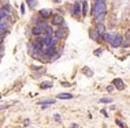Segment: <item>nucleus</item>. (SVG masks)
I'll return each mask as SVG.
<instances>
[{
  "instance_id": "nucleus-12",
  "label": "nucleus",
  "mask_w": 130,
  "mask_h": 128,
  "mask_svg": "<svg viewBox=\"0 0 130 128\" xmlns=\"http://www.w3.org/2000/svg\"><path fill=\"white\" fill-rule=\"evenodd\" d=\"M58 98L59 100H71L73 98V94H70V93H62V94H59V95H58Z\"/></svg>"
},
{
  "instance_id": "nucleus-22",
  "label": "nucleus",
  "mask_w": 130,
  "mask_h": 128,
  "mask_svg": "<svg viewBox=\"0 0 130 128\" xmlns=\"http://www.w3.org/2000/svg\"><path fill=\"white\" fill-rule=\"evenodd\" d=\"M6 16H7V15L4 14V11H3V10H0V21H3V19H6Z\"/></svg>"
},
{
  "instance_id": "nucleus-10",
  "label": "nucleus",
  "mask_w": 130,
  "mask_h": 128,
  "mask_svg": "<svg viewBox=\"0 0 130 128\" xmlns=\"http://www.w3.org/2000/svg\"><path fill=\"white\" fill-rule=\"evenodd\" d=\"M44 53L47 56H54V55H56L55 53V46H48V48H45V50H44Z\"/></svg>"
},
{
  "instance_id": "nucleus-26",
  "label": "nucleus",
  "mask_w": 130,
  "mask_h": 128,
  "mask_svg": "<svg viewBox=\"0 0 130 128\" xmlns=\"http://www.w3.org/2000/svg\"><path fill=\"white\" fill-rule=\"evenodd\" d=\"M21 12H22V14L25 12V4H22V6H21Z\"/></svg>"
},
{
  "instance_id": "nucleus-17",
  "label": "nucleus",
  "mask_w": 130,
  "mask_h": 128,
  "mask_svg": "<svg viewBox=\"0 0 130 128\" xmlns=\"http://www.w3.org/2000/svg\"><path fill=\"white\" fill-rule=\"evenodd\" d=\"M82 72H84L85 75H88V76H93V71L91 68H88V67H85V68L82 70Z\"/></svg>"
},
{
  "instance_id": "nucleus-21",
  "label": "nucleus",
  "mask_w": 130,
  "mask_h": 128,
  "mask_svg": "<svg viewBox=\"0 0 130 128\" xmlns=\"http://www.w3.org/2000/svg\"><path fill=\"white\" fill-rule=\"evenodd\" d=\"M55 102V100H45V101H42V102H40L42 105V104H44V105H49V104H54Z\"/></svg>"
},
{
  "instance_id": "nucleus-1",
  "label": "nucleus",
  "mask_w": 130,
  "mask_h": 128,
  "mask_svg": "<svg viewBox=\"0 0 130 128\" xmlns=\"http://www.w3.org/2000/svg\"><path fill=\"white\" fill-rule=\"evenodd\" d=\"M92 11H93V16H97V15H101V14H107V7H105V3L95 2Z\"/></svg>"
},
{
  "instance_id": "nucleus-15",
  "label": "nucleus",
  "mask_w": 130,
  "mask_h": 128,
  "mask_svg": "<svg viewBox=\"0 0 130 128\" xmlns=\"http://www.w3.org/2000/svg\"><path fill=\"white\" fill-rule=\"evenodd\" d=\"M104 18H105V14H101V15L95 16V21H96V23H103V19Z\"/></svg>"
},
{
  "instance_id": "nucleus-18",
  "label": "nucleus",
  "mask_w": 130,
  "mask_h": 128,
  "mask_svg": "<svg viewBox=\"0 0 130 128\" xmlns=\"http://www.w3.org/2000/svg\"><path fill=\"white\" fill-rule=\"evenodd\" d=\"M6 29H7V23L3 19V21H0V31H3V30H6Z\"/></svg>"
},
{
  "instance_id": "nucleus-5",
  "label": "nucleus",
  "mask_w": 130,
  "mask_h": 128,
  "mask_svg": "<svg viewBox=\"0 0 130 128\" xmlns=\"http://www.w3.org/2000/svg\"><path fill=\"white\" fill-rule=\"evenodd\" d=\"M89 37H91L93 41H99L101 36L97 33V30H96V29H91V30H89Z\"/></svg>"
},
{
  "instance_id": "nucleus-3",
  "label": "nucleus",
  "mask_w": 130,
  "mask_h": 128,
  "mask_svg": "<svg viewBox=\"0 0 130 128\" xmlns=\"http://www.w3.org/2000/svg\"><path fill=\"white\" fill-rule=\"evenodd\" d=\"M64 23V18L60 14H55L52 15V25L54 26H62Z\"/></svg>"
},
{
  "instance_id": "nucleus-2",
  "label": "nucleus",
  "mask_w": 130,
  "mask_h": 128,
  "mask_svg": "<svg viewBox=\"0 0 130 128\" xmlns=\"http://www.w3.org/2000/svg\"><path fill=\"white\" fill-rule=\"evenodd\" d=\"M122 44H123V37L121 34H115L114 40L111 41V46H112V48H119Z\"/></svg>"
},
{
  "instance_id": "nucleus-11",
  "label": "nucleus",
  "mask_w": 130,
  "mask_h": 128,
  "mask_svg": "<svg viewBox=\"0 0 130 128\" xmlns=\"http://www.w3.org/2000/svg\"><path fill=\"white\" fill-rule=\"evenodd\" d=\"M96 30H97V33L100 36H104L105 34V27L103 23H97V26H96Z\"/></svg>"
},
{
  "instance_id": "nucleus-19",
  "label": "nucleus",
  "mask_w": 130,
  "mask_h": 128,
  "mask_svg": "<svg viewBox=\"0 0 130 128\" xmlns=\"http://www.w3.org/2000/svg\"><path fill=\"white\" fill-rule=\"evenodd\" d=\"M28 4H29L30 8H34L36 4H37V2H36V0H28Z\"/></svg>"
},
{
  "instance_id": "nucleus-6",
  "label": "nucleus",
  "mask_w": 130,
  "mask_h": 128,
  "mask_svg": "<svg viewBox=\"0 0 130 128\" xmlns=\"http://www.w3.org/2000/svg\"><path fill=\"white\" fill-rule=\"evenodd\" d=\"M81 6H79V2H75L74 4H73V15H79L81 14Z\"/></svg>"
},
{
  "instance_id": "nucleus-30",
  "label": "nucleus",
  "mask_w": 130,
  "mask_h": 128,
  "mask_svg": "<svg viewBox=\"0 0 130 128\" xmlns=\"http://www.w3.org/2000/svg\"><path fill=\"white\" fill-rule=\"evenodd\" d=\"M2 42H3V37H0V45H2Z\"/></svg>"
},
{
  "instance_id": "nucleus-14",
  "label": "nucleus",
  "mask_w": 130,
  "mask_h": 128,
  "mask_svg": "<svg viewBox=\"0 0 130 128\" xmlns=\"http://www.w3.org/2000/svg\"><path fill=\"white\" fill-rule=\"evenodd\" d=\"M88 14V3L85 2H82V15H86Z\"/></svg>"
},
{
  "instance_id": "nucleus-4",
  "label": "nucleus",
  "mask_w": 130,
  "mask_h": 128,
  "mask_svg": "<svg viewBox=\"0 0 130 128\" xmlns=\"http://www.w3.org/2000/svg\"><path fill=\"white\" fill-rule=\"evenodd\" d=\"M112 85H114L118 90H123V89L126 87V86H125V83H123V80H122V79H119V78H116V79L112 80Z\"/></svg>"
},
{
  "instance_id": "nucleus-16",
  "label": "nucleus",
  "mask_w": 130,
  "mask_h": 128,
  "mask_svg": "<svg viewBox=\"0 0 130 128\" xmlns=\"http://www.w3.org/2000/svg\"><path fill=\"white\" fill-rule=\"evenodd\" d=\"M51 86H52V82H49V80H48V82H42L41 85H40L41 89H49Z\"/></svg>"
},
{
  "instance_id": "nucleus-29",
  "label": "nucleus",
  "mask_w": 130,
  "mask_h": 128,
  "mask_svg": "<svg viewBox=\"0 0 130 128\" xmlns=\"http://www.w3.org/2000/svg\"><path fill=\"white\" fill-rule=\"evenodd\" d=\"M62 0H54V3H60Z\"/></svg>"
},
{
  "instance_id": "nucleus-9",
  "label": "nucleus",
  "mask_w": 130,
  "mask_h": 128,
  "mask_svg": "<svg viewBox=\"0 0 130 128\" xmlns=\"http://www.w3.org/2000/svg\"><path fill=\"white\" fill-rule=\"evenodd\" d=\"M44 36L47 37V38H49V37H54V30H52L51 26H47V27L44 29Z\"/></svg>"
},
{
  "instance_id": "nucleus-13",
  "label": "nucleus",
  "mask_w": 130,
  "mask_h": 128,
  "mask_svg": "<svg viewBox=\"0 0 130 128\" xmlns=\"http://www.w3.org/2000/svg\"><path fill=\"white\" fill-rule=\"evenodd\" d=\"M2 10L4 11V14H6V15L11 14V6H10V4H4V7H3Z\"/></svg>"
},
{
  "instance_id": "nucleus-7",
  "label": "nucleus",
  "mask_w": 130,
  "mask_h": 128,
  "mask_svg": "<svg viewBox=\"0 0 130 128\" xmlns=\"http://www.w3.org/2000/svg\"><path fill=\"white\" fill-rule=\"evenodd\" d=\"M40 16H41L42 19H47V18H49V16H52V12H51V10H48V8H44V10H41V11H40Z\"/></svg>"
},
{
  "instance_id": "nucleus-24",
  "label": "nucleus",
  "mask_w": 130,
  "mask_h": 128,
  "mask_svg": "<svg viewBox=\"0 0 130 128\" xmlns=\"http://www.w3.org/2000/svg\"><path fill=\"white\" fill-rule=\"evenodd\" d=\"M116 124H118V125H119V127H122V128H125V124H123V123H122V121H121V120H116Z\"/></svg>"
},
{
  "instance_id": "nucleus-23",
  "label": "nucleus",
  "mask_w": 130,
  "mask_h": 128,
  "mask_svg": "<svg viewBox=\"0 0 130 128\" xmlns=\"http://www.w3.org/2000/svg\"><path fill=\"white\" fill-rule=\"evenodd\" d=\"M101 52H103L101 48H100V49H96V50H95V55H96V56H100V53H101Z\"/></svg>"
},
{
  "instance_id": "nucleus-8",
  "label": "nucleus",
  "mask_w": 130,
  "mask_h": 128,
  "mask_svg": "<svg viewBox=\"0 0 130 128\" xmlns=\"http://www.w3.org/2000/svg\"><path fill=\"white\" fill-rule=\"evenodd\" d=\"M64 36H66V31L63 29H58L56 31H54V37H55V38H58V40L64 38Z\"/></svg>"
},
{
  "instance_id": "nucleus-27",
  "label": "nucleus",
  "mask_w": 130,
  "mask_h": 128,
  "mask_svg": "<svg viewBox=\"0 0 130 128\" xmlns=\"http://www.w3.org/2000/svg\"><path fill=\"white\" fill-rule=\"evenodd\" d=\"M71 128H78V124H71Z\"/></svg>"
},
{
  "instance_id": "nucleus-25",
  "label": "nucleus",
  "mask_w": 130,
  "mask_h": 128,
  "mask_svg": "<svg viewBox=\"0 0 130 128\" xmlns=\"http://www.w3.org/2000/svg\"><path fill=\"white\" fill-rule=\"evenodd\" d=\"M54 117H55V120H56V121H60V114H58V113H56Z\"/></svg>"
},
{
  "instance_id": "nucleus-28",
  "label": "nucleus",
  "mask_w": 130,
  "mask_h": 128,
  "mask_svg": "<svg viewBox=\"0 0 130 128\" xmlns=\"http://www.w3.org/2000/svg\"><path fill=\"white\" fill-rule=\"evenodd\" d=\"M95 2H100V3H105V0H95Z\"/></svg>"
},
{
  "instance_id": "nucleus-20",
  "label": "nucleus",
  "mask_w": 130,
  "mask_h": 128,
  "mask_svg": "<svg viewBox=\"0 0 130 128\" xmlns=\"http://www.w3.org/2000/svg\"><path fill=\"white\" fill-rule=\"evenodd\" d=\"M100 102H101V104H111L112 98H101V100H100Z\"/></svg>"
}]
</instances>
